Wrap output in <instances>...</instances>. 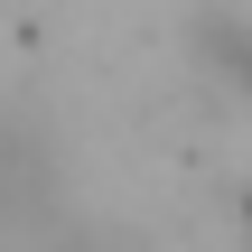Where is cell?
Returning a JSON list of instances; mask_svg holds the SVG:
<instances>
[{
  "instance_id": "obj_1",
  "label": "cell",
  "mask_w": 252,
  "mask_h": 252,
  "mask_svg": "<svg viewBox=\"0 0 252 252\" xmlns=\"http://www.w3.org/2000/svg\"><path fill=\"white\" fill-rule=\"evenodd\" d=\"M56 215V150L28 112H0V252L37 243Z\"/></svg>"
},
{
  "instance_id": "obj_2",
  "label": "cell",
  "mask_w": 252,
  "mask_h": 252,
  "mask_svg": "<svg viewBox=\"0 0 252 252\" xmlns=\"http://www.w3.org/2000/svg\"><path fill=\"white\" fill-rule=\"evenodd\" d=\"M37 252H131L122 234H37Z\"/></svg>"
}]
</instances>
